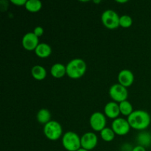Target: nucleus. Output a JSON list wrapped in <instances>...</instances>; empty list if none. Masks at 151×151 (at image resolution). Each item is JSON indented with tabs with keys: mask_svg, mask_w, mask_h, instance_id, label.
<instances>
[{
	"mask_svg": "<svg viewBox=\"0 0 151 151\" xmlns=\"http://www.w3.org/2000/svg\"><path fill=\"white\" fill-rule=\"evenodd\" d=\"M128 122L131 128L142 131L150 125L151 118L148 112L146 111L137 110L134 111L133 113L128 116Z\"/></svg>",
	"mask_w": 151,
	"mask_h": 151,
	"instance_id": "1",
	"label": "nucleus"
},
{
	"mask_svg": "<svg viewBox=\"0 0 151 151\" xmlns=\"http://www.w3.org/2000/svg\"><path fill=\"white\" fill-rule=\"evenodd\" d=\"M66 75L72 79H79L86 72V63L83 59L75 58L69 61L66 66Z\"/></svg>",
	"mask_w": 151,
	"mask_h": 151,
	"instance_id": "2",
	"label": "nucleus"
},
{
	"mask_svg": "<svg viewBox=\"0 0 151 151\" xmlns=\"http://www.w3.org/2000/svg\"><path fill=\"white\" fill-rule=\"evenodd\" d=\"M62 145L68 151H78L81 148V138L73 131H67L62 137Z\"/></svg>",
	"mask_w": 151,
	"mask_h": 151,
	"instance_id": "3",
	"label": "nucleus"
},
{
	"mask_svg": "<svg viewBox=\"0 0 151 151\" xmlns=\"http://www.w3.org/2000/svg\"><path fill=\"white\" fill-rule=\"evenodd\" d=\"M44 134L48 139L55 141L60 139L63 135V128L58 122L51 120L44 125Z\"/></svg>",
	"mask_w": 151,
	"mask_h": 151,
	"instance_id": "4",
	"label": "nucleus"
},
{
	"mask_svg": "<svg viewBox=\"0 0 151 151\" xmlns=\"http://www.w3.org/2000/svg\"><path fill=\"white\" fill-rule=\"evenodd\" d=\"M119 17L114 10H106L102 14L101 21L106 28L114 29L119 26Z\"/></svg>",
	"mask_w": 151,
	"mask_h": 151,
	"instance_id": "5",
	"label": "nucleus"
},
{
	"mask_svg": "<svg viewBox=\"0 0 151 151\" xmlns=\"http://www.w3.org/2000/svg\"><path fill=\"white\" fill-rule=\"evenodd\" d=\"M109 95L114 101L119 103L127 100L128 91L126 87L119 83H116L112 85L109 88Z\"/></svg>",
	"mask_w": 151,
	"mask_h": 151,
	"instance_id": "6",
	"label": "nucleus"
},
{
	"mask_svg": "<svg viewBox=\"0 0 151 151\" xmlns=\"http://www.w3.org/2000/svg\"><path fill=\"white\" fill-rule=\"evenodd\" d=\"M89 123L91 128L95 131H101L106 128V115L101 112H94L91 115Z\"/></svg>",
	"mask_w": 151,
	"mask_h": 151,
	"instance_id": "7",
	"label": "nucleus"
},
{
	"mask_svg": "<svg viewBox=\"0 0 151 151\" xmlns=\"http://www.w3.org/2000/svg\"><path fill=\"white\" fill-rule=\"evenodd\" d=\"M111 128L115 134L119 136H125L130 131L131 126L128 122V119L123 118H116L114 119L111 125Z\"/></svg>",
	"mask_w": 151,
	"mask_h": 151,
	"instance_id": "8",
	"label": "nucleus"
},
{
	"mask_svg": "<svg viewBox=\"0 0 151 151\" xmlns=\"http://www.w3.org/2000/svg\"><path fill=\"white\" fill-rule=\"evenodd\" d=\"M22 47L26 50L35 51L36 47L39 44V39H38V37H37L33 33V32H27L22 38Z\"/></svg>",
	"mask_w": 151,
	"mask_h": 151,
	"instance_id": "9",
	"label": "nucleus"
},
{
	"mask_svg": "<svg viewBox=\"0 0 151 151\" xmlns=\"http://www.w3.org/2000/svg\"><path fill=\"white\" fill-rule=\"evenodd\" d=\"M98 138L93 132H87L81 137V147L86 150H93L97 146Z\"/></svg>",
	"mask_w": 151,
	"mask_h": 151,
	"instance_id": "10",
	"label": "nucleus"
},
{
	"mask_svg": "<svg viewBox=\"0 0 151 151\" xmlns=\"http://www.w3.org/2000/svg\"><path fill=\"white\" fill-rule=\"evenodd\" d=\"M119 83L125 87H129L134 81V73L129 69H122L118 74Z\"/></svg>",
	"mask_w": 151,
	"mask_h": 151,
	"instance_id": "11",
	"label": "nucleus"
},
{
	"mask_svg": "<svg viewBox=\"0 0 151 151\" xmlns=\"http://www.w3.org/2000/svg\"><path fill=\"white\" fill-rule=\"evenodd\" d=\"M104 114L110 119H115L120 114L119 106L118 103L111 101L108 103L104 107Z\"/></svg>",
	"mask_w": 151,
	"mask_h": 151,
	"instance_id": "12",
	"label": "nucleus"
},
{
	"mask_svg": "<svg viewBox=\"0 0 151 151\" xmlns=\"http://www.w3.org/2000/svg\"><path fill=\"white\" fill-rule=\"evenodd\" d=\"M51 75L55 78H62L66 75V67L63 64L60 63H55L50 69Z\"/></svg>",
	"mask_w": 151,
	"mask_h": 151,
	"instance_id": "13",
	"label": "nucleus"
},
{
	"mask_svg": "<svg viewBox=\"0 0 151 151\" xmlns=\"http://www.w3.org/2000/svg\"><path fill=\"white\" fill-rule=\"evenodd\" d=\"M35 53L38 57L41 58H48L52 53V48L49 44L46 43H41L38 44L35 50Z\"/></svg>",
	"mask_w": 151,
	"mask_h": 151,
	"instance_id": "14",
	"label": "nucleus"
},
{
	"mask_svg": "<svg viewBox=\"0 0 151 151\" xmlns=\"http://www.w3.org/2000/svg\"><path fill=\"white\" fill-rule=\"evenodd\" d=\"M31 74L34 79L37 81H43L47 77V70L40 65H35L31 69Z\"/></svg>",
	"mask_w": 151,
	"mask_h": 151,
	"instance_id": "15",
	"label": "nucleus"
},
{
	"mask_svg": "<svg viewBox=\"0 0 151 151\" xmlns=\"http://www.w3.org/2000/svg\"><path fill=\"white\" fill-rule=\"evenodd\" d=\"M36 118L40 124L46 125L51 121V113L47 109H41L37 113Z\"/></svg>",
	"mask_w": 151,
	"mask_h": 151,
	"instance_id": "16",
	"label": "nucleus"
},
{
	"mask_svg": "<svg viewBox=\"0 0 151 151\" xmlns=\"http://www.w3.org/2000/svg\"><path fill=\"white\" fill-rule=\"evenodd\" d=\"M137 140L139 143V145H141L144 147H148L151 145V134L148 132L143 131L138 134Z\"/></svg>",
	"mask_w": 151,
	"mask_h": 151,
	"instance_id": "17",
	"label": "nucleus"
},
{
	"mask_svg": "<svg viewBox=\"0 0 151 151\" xmlns=\"http://www.w3.org/2000/svg\"><path fill=\"white\" fill-rule=\"evenodd\" d=\"M24 7L26 10L30 13H37L42 7V3L39 0H28Z\"/></svg>",
	"mask_w": 151,
	"mask_h": 151,
	"instance_id": "18",
	"label": "nucleus"
},
{
	"mask_svg": "<svg viewBox=\"0 0 151 151\" xmlns=\"http://www.w3.org/2000/svg\"><path fill=\"white\" fill-rule=\"evenodd\" d=\"M119 106L120 114H122L124 116H130L133 113V111H134L132 105L128 100H125V101L119 103Z\"/></svg>",
	"mask_w": 151,
	"mask_h": 151,
	"instance_id": "19",
	"label": "nucleus"
},
{
	"mask_svg": "<svg viewBox=\"0 0 151 151\" xmlns=\"http://www.w3.org/2000/svg\"><path fill=\"white\" fill-rule=\"evenodd\" d=\"M115 133L110 128H105L103 131H100V137L102 139L104 140L105 142H111L113 141L115 137Z\"/></svg>",
	"mask_w": 151,
	"mask_h": 151,
	"instance_id": "20",
	"label": "nucleus"
},
{
	"mask_svg": "<svg viewBox=\"0 0 151 151\" xmlns=\"http://www.w3.org/2000/svg\"><path fill=\"white\" fill-rule=\"evenodd\" d=\"M132 18L128 15H123L119 17V26L123 28H128L132 25Z\"/></svg>",
	"mask_w": 151,
	"mask_h": 151,
	"instance_id": "21",
	"label": "nucleus"
},
{
	"mask_svg": "<svg viewBox=\"0 0 151 151\" xmlns=\"http://www.w3.org/2000/svg\"><path fill=\"white\" fill-rule=\"evenodd\" d=\"M44 28H43L42 27L38 26V27H36L34 28V29H33V33L35 34L37 37H38V38L41 36H42L43 34H44Z\"/></svg>",
	"mask_w": 151,
	"mask_h": 151,
	"instance_id": "22",
	"label": "nucleus"
},
{
	"mask_svg": "<svg viewBox=\"0 0 151 151\" xmlns=\"http://www.w3.org/2000/svg\"><path fill=\"white\" fill-rule=\"evenodd\" d=\"M12 4H15L16 6H23L25 5L27 1L26 0H11Z\"/></svg>",
	"mask_w": 151,
	"mask_h": 151,
	"instance_id": "23",
	"label": "nucleus"
},
{
	"mask_svg": "<svg viewBox=\"0 0 151 151\" xmlns=\"http://www.w3.org/2000/svg\"><path fill=\"white\" fill-rule=\"evenodd\" d=\"M131 151H146V148L141 145H137L134 147Z\"/></svg>",
	"mask_w": 151,
	"mask_h": 151,
	"instance_id": "24",
	"label": "nucleus"
},
{
	"mask_svg": "<svg viewBox=\"0 0 151 151\" xmlns=\"http://www.w3.org/2000/svg\"><path fill=\"white\" fill-rule=\"evenodd\" d=\"M116 2H118V3H125V2H128V1H127V0H125V1H119V0H118V1H116Z\"/></svg>",
	"mask_w": 151,
	"mask_h": 151,
	"instance_id": "25",
	"label": "nucleus"
},
{
	"mask_svg": "<svg viewBox=\"0 0 151 151\" xmlns=\"http://www.w3.org/2000/svg\"><path fill=\"white\" fill-rule=\"evenodd\" d=\"M78 151H89V150H86V149H84V148H83V147H81V148H80Z\"/></svg>",
	"mask_w": 151,
	"mask_h": 151,
	"instance_id": "26",
	"label": "nucleus"
},
{
	"mask_svg": "<svg viewBox=\"0 0 151 151\" xmlns=\"http://www.w3.org/2000/svg\"><path fill=\"white\" fill-rule=\"evenodd\" d=\"M94 3H100V1H94Z\"/></svg>",
	"mask_w": 151,
	"mask_h": 151,
	"instance_id": "27",
	"label": "nucleus"
}]
</instances>
